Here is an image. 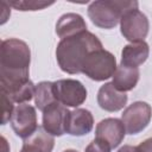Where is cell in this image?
<instances>
[{
  "instance_id": "cell-1",
  "label": "cell",
  "mask_w": 152,
  "mask_h": 152,
  "mask_svg": "<svg viewBox=\"0 0 152 152\" xmlns=\"http://www.w3.org/2000/svg\"><path fill=\"white\" fill-rule=\"evenodd\" d=\"M31 50L18 38L4 39L0 45V84L1 89L28 81Z\"/></svg>"
},
{
  "instance_id": "cell-2",
  "label": "cell",
  "mask_w": 152,
  "mask_h": 152,
  "mask_svg": "<svg viewBox=\"0 0 152 152\" xmlns=\"http://www.w3.org/2000/svg\"><path fill=\"white\" fill-rule=\"evenodd\" d=\"M99 49H103L100 39L88 30L61 39L56 48V59L62 71L74 75L82 72L87 57Z\"/></svg>"
},
{
  "instance_id": "cell-3",
  "label": "cell",
  "mask_w": 152,
  "mask_h": 152,
  "mask_svg": "<svg viewBox=\"0 0 152 152\" xmlns=\"http://www.w3.org/2000/svg\"><path fill=\"white\" fill-rule=\"evenodd\" d=\"M138 5L135 0H97L89 4L87 13L95 26L109 30L120 23L126 11L138 8Z\"/></svg>"
},
{
  "instance_id": "cell-4",
  "label": "cell",
  "mask_w": 152,
  "mask_h": 152,
  "mask_svg": "<svg viewBox=\"0 0 152 152\" xmlns=\"http://www.w3.org/2000/svg\"><path fill=\"white\" fill-rule=\"evenodd\" d=\"M116 68L114 55L104 49H99L87 57L82 66V74L93 81L101 82L113 77Z\"/></svg>"
},
{
  "instance_id": "cell-5",
  "label": "cell",
  "mask_w": 152,
  "mask_h": 152,
  "mask_svg": "<svg viewBox=\"0 0 152 152\" xmlns=\"http://www.w3.org/2000/svg\"><path fill=\"white\" fill-rule=\"evenodd\" d=\"M150 23L147 17L138 8L126 11L120 19V31L125 39L131 43L144 42L148 34Z\"/></svg>"
},
{
  "instance_id": "cell-6",
  "label": "cell",
  "mask_w": 152,
  "mask_h": 152,
  "mask_svg": "<svg viewBox=\"0 0 152 152\" xmlns=\"http://www.w3.org/2000/svg\"><path fill=\"white\" fill-rule=\"evenodd\" d=\"M152 118V108L147 102L135 101L121 114V121L124 122L126 133L133 135L142 132L150 124Z\"/></svg>"
},
{
  "instance_id": "cell-7",
  "label": "cell",
  "mask_w": 152,
  "mask_h": 152,
  "mask_svg": "<svg viewBox=\"0 0 152 152\" xmlns=\"http://www.w3.org/2000/svg\"><path fill=\"white\" fill-rule=\"evenodd\" d=\"M53 91L57 102L65 107H78L87 100V89L77 80L63 78L55 81Z\"/></svg>"
},
{
  "instance_id": "cell-8",
  "label": "cell",
  "mask_w": 152,
  "mask_h": 152,
  "mask_svg": "<svg viewBox=\"0 0 152 152\" xmlns=\"http://www.w3.org/2000/svg\"><path fill=\"white\" fill-rule=\"evenodd\" d=\"M10 122L14 133L24 140L32 135L39 127L37 124L36 108L28 103L17 104Z\"/></svg>"
},
{
  "instance_id": "cell-9",
  "label": "cell",
  "mask_w": 152,
  "mask_h": 152,
  "mask_svg": "<svg viewBox=\"0 0 152 152\" xmlns=\"http://www.w3.org/2000/svg\"><path fill=\"white\" fill-rule=\"evenodd\" d=\"M70 110L61 104L59 102H55L50 104L43 112V124L42 127L53 137H61L66 133V125Z\"/></svg>"
},
{
  "instance_id": "cell-10",
  "label": "cell",
  "mask_w": 152,
  "mask_h": 152,
  "mask_svg": "<svg viewBox=\"0 0 152 152\" xmlns=\"http://www.w3.org/2000/svg\"><path fill=\"white\" fill-rule=\"evenodd\" d=\"M125 134L126 129L124 122L116 118L103 119L96 125L95 128V139L106 142L110 148L118 147L122 142Z\"/></svg>"
},
{
  "instance_id": "cell-11",
  "label": "cell",
  "mask_w": 152,
  "mask_h": 152,
  "mask_svg": "<svg viewBox=\"0 0 152 152\" xmlns=\"http://www.w3.org/2000/svg\"><path fill=\"white\" fill-rule=\"evenodd\" d=\"M128 96L126 93L119 91L112 82L104 83L97 91V103L106 112L121 110L127 103Z\"/></svg>"
},
{
  "instance_id": "cell-12",
  "label": "cell",
  "mask_w": 152,
  "mask_h": 152,
  "mask_svg": "<svg viewBox=\"0 0 152 152\" xmlns=\"http://www.w3.org/2000/svg\"><path fill=\"white\" fill-rule=\"evenodd\" d=\"M94 127V118L93 114L86 108H76L70 112L66 125V133L82 137L88 133Z\"/></svg>"
},
{
  "instance_id": "cell-13",
  "label": "cell",
  "mask_w": 152,
  "mask_h": 152,
  "mask_svg": "<svg viewBox=\"0 0 152 152\" xmlns=\"http://www.w3.org/2000/svg\"><path fill=\"white\" fill-rule=\"evenodd\" d=\"M87 31V24L82 15L77 13H65L56 23V33L61 39L72 37Z\"/></svg>"
},
{
  "instance_id": "cell-14",
  "label": "cell",
  "mask_w": 152,
  "mask_h": 152,
  "mask_svg": "<svg viewBox=\"0 0 152 152\" xmlns=\"http://www.w3.org/2000/svg\"><path fill=\"white\" fill-rule=\"evenodd\" d=\"M148 55H150V48L145 40L127 44L124 46L121 51L120 65L138 68L139 65L146 62V59L148 58Z\"/></svg>"
},
{
  "instance_id": "cell-15",
  "label": "cell",
  "mask_w": 152,
  "mask_h": 152,
  "mask_svg": "<svg viewBox=\"0 0 152 152\" xmlns=\"http://www.w3.org/2000/svg\"><path fill=\"white\" fill-rule=\"evenodd\" d=\"M53 146V135L49 134L43 127H38L32 135L24 140L20 152H52Z\"/></svg>"
},
{
  "instance_id": "cell-16",
  "label": "cell",
  "mask_w": 152,
  "mask_h": 152,
  "mask_svg": "<svg viewBox=\"0 0 152 152\" xmlns=\"http://www.w3.org/2000/svg\"><path fill=\"white\" fill-rule=\"evenodd\" d=\"M140 76L139 68H131L125 65H119L113 75V86L122 93L129 91L138 84Z\"/></svg>"
},
{
  "instance_id": "cell-17",
  "label": "cell",
  "mask_w": 152,
  "mask_h": 152,
  "mask_svg": "<svg viewBox=\"0 0 152 152\" xmlns=\"http://www.w3.org/2000/svg\"><path fill=\"white\" fill-rule=\"evenodd\" d=\"M34 91H36V86L31 80L12 86L6 89H1V94H5L12 102L15 103H26L32 97H34Z\"/></svg>"
},
{
  "instance_id": "cell-18",
  "label": "cell",
  "mask_w": 152,
  "mask_h": 152,
  "mask_svg": "<svg viewBox=\"0 0 152 152\" xmlns=\"http://www.w3.org/2000/svg\"><path fill=\"white\" fill-rule=\"evenodd\" d=\"M55 102H57V100L53 91V82L42 81L38 84H36L34 103L40 112H44L50 104Z\"/></svg>"
},
{
  "instance_id": "cell-19",
  "label": "cell",
  "mask_w": 152,
  "mask_h": 152,
  "mask_svg": "<svg viewBox=\"0 0 152 152\" xmlns=\"http://www.w3.org/2000/svg\"><path fill=\"white\" fill-rule=\"evenodd\" d=\"M10 6L18 11H39L55 4V1H43V0H12L8 1Z\"/></svg>"
},
{
  "instance_id": "cell-20",
  "label": "cell",
  "mask_w": 152,
  "mask_h": 152,
  "mask_svg": "<svg viewBox=\"0 0 152 152\" xmlns=\"http://www.w3.org/2000/svg\"><path fill=\"white\" fill-rule=\"evenodd\" d=\"M14 102H12L10 100V97H7L5 94H1V125H6L8 121H11L13 110H14Z\"/></svg>"
},
{
  "instance_id": "cell-21",
  "label": "cell",
  "mask_w": 152,
  "mask_h": 152,
  "mask_svg": "<svg viewBox=\"0 0 152 152\" xmlns=\"http://www.w3.org/2000/svg\"><path fill=\"white\" fill-rule=\"evenodd\" d=\"M110 150L112 148L106 142H103V141H101L99 139H94L86 147V151L84 152H110Z\"/></svg>"
},
{
  "instance_id": "cell-22",
  "label": "cell",
  "mask_w": 152,
  "mask_h": 152,
  "mask_svg": "<svg viewBox=\"0 0 152 152\" xmlns=\"http://www.w3.org/2000/svg\"><path fill=\"white\" fill-rule=\"evenodd\" d=\"M140 152H152V138H148L138 145Z\"/></svg>"
},
{
  "instance_id": "cell-23",
  "label": "cell",
  "mask_w": 152,
  "mask_h": 152,
  "mask_svg": "<svg viewBox=\"0 0 152 152\" xmlns=\"http://www.w3.org/2000/svg\"><path fill=\"white\" fill-rule=\"evenodd\" d=\"M2 7H4V12H2V15H1V24H5V21L7 20V18L11 15V10H10V4L6 2V1H2L1 2Z\"/></svg>"
},
{
  "instance_id": "cell-24",
  "label": "cell",
  "mask_w": 152,
  "mask_h": 152,
  "mask_svg": "<svg viewBox=\"0 0 152 152\" xmlns=\"http://www.w3.org/2000/svg\"><path fill=\"white\" fill-rule=\"evenodd\" d=\"M118 152H140L138 146H132V145H124L118 150Z\"/></svg>"
},
{
  "instance_id": "cell-25",
  "label": "cell",
  "mask_w": 152,
  "mask_h": 152,
  "mask_svg": "<svg viewBox=\"0 0 152 152\" xmlns=\"http://www.w3.org/2000/svg\"><path fill=\"white\" fill-rule=\"evenodd\" d=\"M1 140H2V152H10V148H8V144H7V140L5 137H1Z\"/></svg>"
},
{
  "instance_id": "cell-26",
  "label": "cell",
  "mask_w": 152,
  "mask_h": 152,
  "mask_svg": "<svg viewBox=\"0 0 152 152\" xmlns=\"http://www.w3.org/2000/svg\"><path fill=\"white\" fill-rule=\"evenodd\" d=\"M63 152H78V151H76V150H72V148H68V150H64Z\"/></svg>"
}]
</instances>
